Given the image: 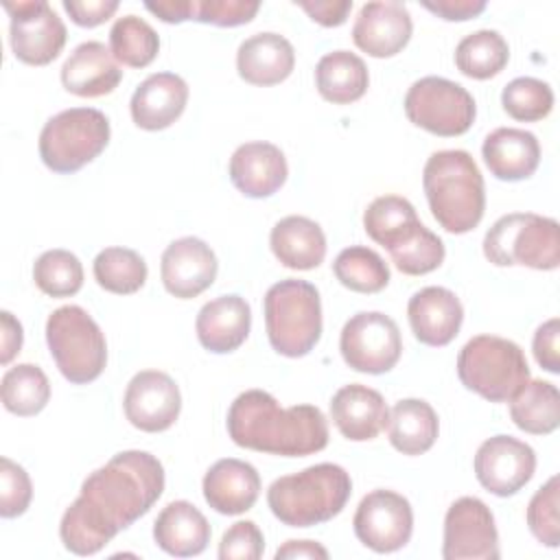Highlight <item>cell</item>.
<instances>
[{"label":"cell","instance_id":"cell-1","mask_svg":"<svg viewBox=\"0 0 560 560\" xmlns=\"http://www.w3.org/2000/svg\"><path fill=\"white\" fill-rule=\"evenodd\" d=\"M164 492V468L147 451L116 453L90 472L81 494L63 512L59 536L77 556L98 553L120 529L144 516Z\"/></svg>","mask_w":560,"mask_h":560},{"label":"cell","instance_id":"cell-2","mask_svg":"<svg viewBox=\"0 0 560 560\" xmlns=\"http://www.w3.org/2000/svg\"><path fill=\"white\" fill-rule=\"evenodd\" d=\"M228 433L241 448L304 457L328 444V422L315 405L280 407L265 389H247L228 409Z\"/></svg>","mask_w":560,"mask_h":560},{"label":"cell","instance_id":"cell-3","mask_svg":"<svg viewBox=\"0 0 560 560\" xmlns=\"http://www.w3.org/2000/svg\"><path fill=\"white\" fill-rule=\"evenodd\" d=\"M422 186L433 219L451 234L475 230L486 210L483 175L468 151H435L424 164Z\"/></svg>","mask_w":560,"mask_h":560},{"label":"cell","instance_id":"cell-4","mask_svg":"<svg viewBox=\"0 0 560 560\" xmlns=\"http://www.w3.org/2000/svg\"><path fill=\"white\" fill-rule=\"evenodd\" d=\"M352 479L339 464H315L276 479L267 490L273 516L289 527H313L335 518L348 503Z\"/></svg>","mask_w":560,"mask_h":560},{"label":"cell","instance_id":"cell-5","mask_svg":"<svg viewBox=\"0 0 560 560\" xmlns=\"http://www.w3.org/2000/svg\"><path fill=\"white\" fill-rule=\"evenodd\" d=\"M265 328L278 354H308L322 337V300L315 284L298 278L271 284L265 293Z\"/></svg>","mask_w":560,"mask_h":560},{"label":"cell","instance_id":"cell-6","mask_svg":"<svg viewBox=\"0 0 560 560\" xmlns=\"http://www.w3.org/2000/svg\"><path fill=\"white\" fill-rule=\"evenodd\" d=\"M483 256L497 267L551 271L560 265V225L534 212H512L492 223L483 236Z\"/></svg>","mask_w":560,"mask_h":560},{"label":"cell","instance_id":"cell-7","mask_svg":"<svg viewBox=\"0 0 560 560\" xmlns=\"http://www.w3.org/2000/svg\"><path fill=\"white\" fill-rule=\"evenodd\" d=\"M457 376L481 398L508 402L529 381V368L518 343L497 335H477L459 350Z\"/></svg>","mask_w":560,"mask_h":560},{"label":"cell","instance_id":"cell-8","mask_svg":"<svg viewBox=\"0 0 560 560\" xmlns=\"http://www.w3.org/2000/svg\"><path fill=\"white\" fill-rule=\"evenodd\" d=\"M46 343L63 378L74 385L92 383L105 370V335L88 311L77 304L59 306L48 315Z\"/></svg>","mask_w":560,"mask_h":560},{"label":"cell","instance_id":"cell-9","mask_svg":"<svg viewBox=\"0 0 560 560\" xmlns=\"http://www.w3.org/2000/svg\"><path fill=\"white\" fill-rule=\"evenodd\" d=\"M109 120L94 107H70L46 120L39 133V158L52 173H77L103 153Z\"/></svg>","mask_w":560,"mask_h":560},{"label":"cell","instance_id":"cell-10","mask_svg":"<svg viewBox=\"0 0 560 560\" xmlns=\"http://www.w3.org/2000/svg\"><path fill=\"white\" fill-rule=\"evenodd\" d=\"M407 118L435 136L453 138L466 133L477 116L472 94L444 77H422L405 94Z\"/></svg>","mask_w":560,"mask_h":560},{"label":"cell","instance_id":"cell-11","mask_svg":"<svg viewBox=\"0 0 560 560\" xmlns=\"http://www.w3.org/2000/svg\"><path fill=\"white\" fill-rule=\"evenodd\" d=\"M339 350L348 368L363 374H385L402 352L398 324L385 313L361 311L343 324Z\"/></svg>","mask_w":560,"mask_h":560},{"label":"cell","instance_id":"cell-12","mask_svg":"<svg viewBox=\"0 0 560 560\" xmlns=\"http://www.w3.org/2000/svg\"><path fill=\"white\" fill-rule=\"evenodd\" d=\"M11 18L9 39L15 59L28 66H46L66 46V26L46 0L4 2Z\"/></svg>","mask_w":560,"mask_h":560},{"label":"cell","instance_id":"cell-13","mask_svg":"<svg viewBox=\"0 0 560 560\" xmlns=\"http://www.w3.org/2000/svg\"><path fill=\"white\" fill-rule=\"evenodd\" d=\"M357 538L376 553L402 549L413 532V512L409 501L394 490L368 492L352 518Z\"/></svg>","mask_w":560,"mask_h":560},{"label":"cell","instance_id":"cell-14","mask_svg":"<svg viewBox=\"0 0 560 560\" xmlns=\"http://www.w3.org/2000/svg\"><path fill=\"white\" fill-rule=\"evenodd\" d=\"M499 534L490 508L477 497H459L444 516V560H497Z\"/></svg>","mask_w":560,"mask_h":560},{"label":"cell","instance_id":"cell-15","mask_svg":"<svg viewBox=\"0 0 560 560\" xmlns=\"http://www.w3.org/2000/svg\"><path fill=\"white\" fill-rule=\"evenodd\" d=\"M536 470V453L512 435H494L475 453L477 481L497 497L516 494Z\"/></svg>","mask_w":560,"mask_h":560},{"label":"cell","instance_id":"cell-16","mask_svg":"<svg viewBox=\"0 0 560 560\" xmlns=\"http://www.w3.org/2000/svg\"><path fill=\"white\" fill-rule=\"evenodd\" d=\"M127 420L147 433H160L175 424L182 411V394L175 381L160 370L138 372L122 398Z\"/></svg>","mask_w":560,"mask_h":560},{"label":"cell","instance_id":"cell-17","mask_svg":"<svg viewBox=\"0 0 560 560\" xmlns=\"http://www.w3.org/2000/svg\"><path fill=\"white\" fill-rule=\"evenodd\" d=\"M219 262L210 245L197 236H182L173 241L160 262L164 289L179 298L190 300L203 293L217 278Z\"/></svg>","mask_w":560,"mask_h":560},{"label":"cell","instance_id":"cell-18","mask_svg":"<svg viewBox=\"0 0 560 560\" xmlns=\"http://www.w3.org/2000/svg\"><path fill=\"white\" fill-rule=\"evenodd\" d=\"M411 15L402 2H365L352 24V42L370 57L398 55L411 39Z\"/></svg>","mask_w":560,"mask_h":560},{"label":"cell","instance_id":"cell-19","mask_svg":"<svg viewBox=\"0 0 560 560\" xmlns=\"http://www.w3.org/2000/svg\"><path fill=\"white\" fill-rule=\"evenodd\" d=\"M407 317L420 343L442 348L457 337L464 322V306L451 289L424 287L409 298Z\"/></svg>","mask_w":560,"mask_h":560},{"label":"cell","instance_id":"cell-20","mask_svg":"<svg viewBox=\"0 0 560 560\" xmlns=\"http://www.w3.org/2000/svg\"><path fill=\"white\" fill-rule=\"evenodd\" d=\"M230 179L238 192L252 199L271 197L289 175L284 153L271 142H245L230 158Z\"/></svg>","mask_w":560,"mask_h":560},{"label":"cell","instance_id":"cell-21","mask_svg":"<svg viewBox=\"0 0 560 560\" xmlns=\"http://www.w3.org/2000/svg\"><path fill=\"white\" fill-rule=\"evenodd\" d=\"M249 326L252 308L245 298L236 293L206 302L195 322L199 343L214 354H228L241 348L249 335Z\"/></svg>","mask_w":560,"mask_h":560},{"label":"cell","instance_id":"cell-22","mask_svg":"<svg viewBox=\"0 0 560 560\" xmlns=\"http://www.w3.org/2000/svg\"><path fill=\"white\" fill-rule=\"evenodd\" d=\"M330 418L339 433L352 442L374 440L389 420L385 398L361 383L343 385L330 400Z\"/></svg>","mask_w":560,"mask_h":560},{"label":"cell","instance_id":"cell-23","mask_svg":"<svg viewBox=\"0 0 560 560\" xmlns=\"http://www.w3.org/2000/svg\"><path fill=\"white\" fill-rule=\"evenodd\" d=\"M120 81L122 70L112 50L101 42L79 44L61 66L63 88L83 98L112 94Z\"/></svg>","mask_w":560,"mask_h":560},{"label":"cell","instance_id":"cell-24","mask_svg":"<svg viewBox=\"0 0 560 560\" xmlns=\"http://www.w3.org/2000/svg\"><path fill=\"white\" fill-rule=\"evenodd\" d=\"M188 103V85L175 72H155L133 92L129 109L140 129L160 131L171 127Z\"/></svg>","mask_w":560,"mask_h":560},{"label":"cell","instance_id":"cell-25","mask_svg":"<svg viewBox=\"0 0 560 560\" xmlns=\"http://www.w3.org/2000/svg\"><path fill=\"white\" fill-rule=\"evenodd\" d=\"M258 494L260 475L252 464L236 457L214 462L203 477V499L219 514H243L254 508Z\"/></svg>","mask_w":560,"mask_h":560},{"label":"cell","instance_id":"cell-26","mask_svg":"<svg viewBox=\"0 0 560 560\" xmlns=\"http://www.w3.org/2000/svg\"><path fill=\"white\" fill-rule=\"evenodd\" d=\"M481 155L497 179L521 182L536 173L540 164V144L532 131L499 127L486 136Z\"/></svg>","mask_w":560,"mask_h":560},{"label":"cell","instance_id":"cell-27","mask_svg":"<svg viewBox=\"0 0 560 560\" xmlns=\"http://www.w3.org/2000/svg\"><path fill=\"white\" fill-rule=\"evenodd\" d=\"M295 66L291 42L278 33H256L236 52L238 77L252 85L282 83Z\"/></svg>","mask_w":560,"mask_h":560},{"label":"cell","instance_id":"cell-28","mask_svg":"<svg viewBox=\"0 0 560 560\" xmlns=\"http://www.w3.org/2000/svg\"><path fill=\"white\" fill-rule=\"evenodd\" d=\"M153 538L168 556H199L210 542V523L192 503L171 501L153 523Z\"/></svg>","mask_w":560,"mask_h":560},{"label":"cell","instance_id":"cell-29","mask_svg":"<svg viewBox=\"0 0 560 560\" xmlns=\"http://www.w3.org/2000/svg\"><path fill=\"white\" fill-rule=\"evenodd\" d=\"M273 256L289 269L308 271L324 262L326 236L319 223L308 217L291 214L280 219L269 234Z\"/></svg>","mask_w":560,"mask_h":560},{"label":"cell","instance_id":"cell-30","mask_svg":"<svg viewBox=\"0 0 560 560\" xmlns=\"http://www.w3.org/2000/svg\"><path fill=\"white\" fill-rule=\"evenodd\" d=\"M422 228L411 201L398 195L376 197L363 212L365 234L389 254L411 243Z\"/></svg>","mask_w":560,"mask_h":560},{"label":"cell","instance_id":"cell-31","mask_svg":"<svg viewBox=\"0 0 560 560\" xmlns=\"http://www.w3.org/2000/svg\"><path fill=\"white\" fill-rule=\"evenodd\" d=\"M438 413L427 400L402 398L398 400L387 420V435L392 446L402 455H422L438 440Z\"/></svg>","mask_w":560,"mask_h":560},{"label":"cell","instance_id":"cell-32","mask_svg":"<svg viewBox=\"0 0 560 560\" xmlns=\"http://www.w3.org/2000/svg\"><path fill=\"white\" fill-rule=\"evenodd\" d=\"M315 85L328 103L348 105L368 92L370 74L359 55L350 50H332L317 61Z\"/></svg>","mask_w":560,"mask_h":560},{"label":"cell","instance_id":"cell-33","mask_svg":"<svg viewBox=\"0 0 560 560\" xmlns=\"http://www.w3.org/2000/svg\"><path fill=\"white\" fill-rule=\"evenodd\" d=\"M512 422L532 435H547L560 424V394L549 381H527L510 400Z\"/></svg>","mask_w":560,"mask_h":560},{"label":"cell","instance_id":"cell-34","mask_svg":"<svg viewBox=\"0 0 560 560\" xmlns=\"http://www.w3.org/2000/svg\"><path fill=\"white\" fill-rule=\"evenodd\" d=\"M510 59V46L499 31L481 28L466 35L455 48V66L470 79H490L499 74Z\"/></svg>","mask_w":560,"mask_h":560},{"label":"cell","instance_id":"cell-35","mask_svg":"<svg viewBox=\"0 0 560 560\" xmlns=\"http://www.w3.org/2000/svg\"><path fill=\"white\" fill-rule=\"evenodd\" d=\"M0 396L7 411L22 418L35 416L50 398V383L42 368L33 363H18L4 372Z\"/></svg>","mask_w":560,"mask_h":560},{"label":"cell","instance_id":"cell-36","mask_svg":"<svg viewBox=\"0 0 560 560\" xmlns=\"http://www.w3.org/2000/svg\"><path fill=\"white\" fill-rule=\"evenodd\" d=\"M92 271L98 287L116 295L136 293L147 282V262L129 247H105L96 254Z\"/></svg>","mask_w":560,"mask_h":560},{"label":"cell","instance_id":"cell-37","mask_svg":"<svg viewBox=\"0 0 560 560\" xmlns=\"http://www.w3.org/2000/svg\"><path fill=\"white\" fill-rule=\"evenodd\" d=\"M332 271L346 289L357 293H378L389 282L387 262L365 245L341 249L332 262Z\"/></svg>","mask_w":560,"mask_h":560},{"label":"cell","instance_id":"cell-38","mask_svg":"<svg viewBox=\"0 0 560 560\" xmlns=\"http://www.w3.org/2000/svg\"><path fill=\"white\" fill-rule=\"evenodd\" d=\"M109 50L118 63L144 68L158 57L160 37L142 18L125 15L118 18L109 31Z\"/></svg>","mask_w":560,"mask_h":560},{"label":"cell","instance_id":"cell-39","mask_svg":"<svg viewBox=\"0 0 560 560\" xmlns=\"http://www.w3.org/2000/svg\"><path fill=\"white\" fill-rule=\"evenodd\" d=\"M33 280L50 298H70L83 287V267L72 252L48 249L35 260Z\"/></svg>","mask_w":560,"mask_h":560},{"label":"cell","instance_id":"cell-40","mask_svg":"<svg viewBox=\"0 0 560 560\" xmlns=\"http://www.w3.org/2000/svg\"><path fill=\"white\" fill-rule=\"evenodd\" d=\"M501 105L514 120L536 122L551 114L553 92L549 83L534 77L512 79L501 92Z\"/></svg>","mask_w":560,"mask_h":560},{"label":"cell","instance_id":"cell-41","mask_svg":"<svg viewBox=\"0 0 560 560\" xmlns=\"http://www.w3.org/2000/svg\"><path fill=\"white\" fill-rule=\"evenodd\" d=\"M560 486L553 475L545 486H540L527 505V525L538 542L556 549L560 545Z\"/></svg>","mask_w":560,"mask_h":560},{"label":"cell","instance_id":"cell-42","mask_svg":"<svg viewBox=\"0 0 560 560\" xmlns=\"http://www.w3.org/2000/svg\"><path fill=\"white\" fill-rule=\"evenodd\" d=\"M446 256L444 243L429 228H422L418 236L405 247L389 254L394 267L407 276H424L442 265Z\"/></svg>","mask_w":560,"mask_h":560},{"label":"cell","instance_id":"cell-43","mask_svg":"<svg viewBox=\"0 0 560 560\" xmlns=\"http://www.w3.org/2000/svg\"><path fill=\"white\" fill-rule=\"evenodd\" d=\"M33 499L28 472L9 457L0 459V516L15 518L26 512Z\"/></svg>","mask_w":560,"mask_h":560},{"label":"cell","instance_id":"cell-44","mask_svg":"<svg viewBox=\"0 0 560 560\" xmlns=\"http://www.w3.org/2000/svg\"><path fill=\"white\" fill-rule=\"evenodd\" d=\"M260 2L249 0H195L192 20L214 26H241L254 20Z\"/></svg>","mask_w":560,"mask_h":560},{"label":"cell","instance_id":"cell-45","mask_svg":"<svg viewBox=\"0 0 560 560\" xmlns=\"http://www.w3.org/2000/svg\"><path fill=\"white\" fill-rule=\"evenodd\" d=\"M265 551L262 532L254 521H236L219 542L221 560H258Z\"/></svg>","mask_w":560,"mask_h":560},{"label":"cell","instance_id":"cell-46","mask_svg":"<svg viewBox=\"0 0 560 560\" xmlns=\"http://www.w3.org/2000/svg\"><path fill=\"white\" fill-rule=\"evenodd\" d=\"M560 319L551 317L545 324H540L534 332V341H532V350L534 357L538 361V365L551 374L560 372Z\"/></svg>","mask_w":560,"mask_h":560},{"label":"cell","instance_id":"cell-47","mask_svg":"<svg viewBox=\"0 0 560 560\" xmlns=\"http://www.w3.org/2000/svg\"><path fill=\"white\" fill-rule=\"evenodd\" d=\"M63 9L70 15V20L79 26L94 28L103 22H107L116 11L118 2L116 0H63Z\"/></svg>","mask_w":560,"mask_h":560},{"label":"cell","instance_id":"cell-48","mask_svg":"<svg viewBox=\"0 0 560 560\" xmlns=\"http://www.w3.org/2000/svg\"><path fill=\"white\" fill-rule=\"evenodd\" d=\"M295 4L322 26H341L352 9V0H295Z\"/></svg>","mask_w":560,"mask_h":560},{"label":"cell","instance_id":"cell-49","mask_svg":"<svg viewBox=\"0 0 560 560\" xmlns=\"http://www.w3.org/2000/svg\"><path fill=\"white\" fill-rule=\"evenodd\" d=\"M422 7L448 22H464L486 11L483 0H424Z\"/></svg>","mask_w":560,"mask_h":560},{"label":"cell","instance_id":"cell-50","mask_svg":"<svg viewBox=\"0 0 560 560\" xmlns=\"http://www.w3.org/2000/svg\"><path fill=\"white\" fill-rule=\"evenodd\" d=\"M0 324H2V326H0V328H2L0 363L7 365V363H11V359L20 352L24 332H22V324H20L9 311H2V313H0Z\"/></svg>","mask_w":560,"mask_h":560},{"label":"cell","instance_id":"cell-51","mask_svg":"<svg viewBox=\"0 0 560 560\" xmlns=\"http://www.w3.org/2000/svg\"><path fill=\"white\" fill-rule=\"evenodd\" d=\"M147 11L158 15L166 24H179L192 20L195 0H164V2H147Z\"/></svg>","mask_w":560,"mask_h":560},{"label":"cell","instance_id":"cell-52","mask_svg":"<svg viewBox=\"0 0 560 560\" xmlns=\"http://www.w3.org/2000/svg\"><path fill=\"white\" fill-rule=\"evenodd\" d=\"M284 558H319L326 560L328 551L315 542V540H287L282 547H278L276 551V560H284Z\"/></svg>","mask_w":560,"mask_h":560}]
</instances>
